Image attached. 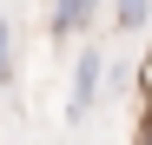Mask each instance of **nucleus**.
I'll use <instances>...</instances> for the list:
<instances>
[{"instance_id":"obj_1","label":"nucleus","mask_w":152,"mask_h":145,"mask_svg":"<svg viewBox=\"0 0 152 145\" xmlns=\"http://www.w3.org/2000/svg\"><path fill=\"white\" fill-rule=\"evenodd\" d=\"M99 79H106V53H99V46H80V66H73V92H66V125H80V119L99 106Z\"/></svg>"},{"instance_id":"obj_2","label":"nucleus","mask_w":152,"mask_h":145,"mask_svg":"<svg viewBox=\"0 0 152 145\" xmlns=\"http://www.w3.org/2000/svg\"><path fill=\"white\" fill-rule=\"evenodd\" d=\"M99 20V0H53V20H46V33L53 40H86Z\"/></svg>"},{"instance_id":"obj_3","label":"nucleus","mask_w":152,"mask_h":145,"mask_svg":"<svg viewBox=\"0 0 152 145\" xmlns=\"http://www.w3.org/2000/svg\"><path fill=\"white\" fill-rule=\"evenodd\" d=\"M145 20H152V0H113V27L119 33H139Z\"/></svg>"},{"instance_id":"obj_4","label":"nucleus","mask_w":152,"mask_h":145,"mask_svg":"<svg viewBox=\"0 0 152 145\" xmlns=\"http://www.w3.org/2000/svg\"><path fill=\"white\" fill-rule=\"evenodd\" d=\"M13 86V27H7V13H0V92Z\"/></svg>"},{"instance_id":"obj_5","label":"nucleus","mask_w":152,"mask_h":145,"mask_svg":"<svg viewBox=\"0 0 152 145\" xmlns=\"http://www.w3.org/2000/svg\"><path fill=\"white\" fill-rule=\"evenodd\" d=\"M139 145H152V112H145V119H139Z\"/></svg>"}]
</instances>
